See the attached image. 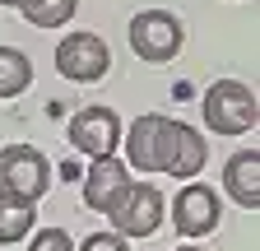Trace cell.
<instances>
[{
    "label": "cell",
    "instance_id": "cell-8",
    "mask_svg": "<svg viewBox=\"0 0 260 251\" xmlns=\"http://www.w3.org/2000/svg\"><path fill=\"white\" fill-rule=\"evenodd\" d=\"M125 191H130V168L116 159H98L93 168H88V177H84V205L88 209H98V214H116V205L125 200Z\"/></svg>",
    "mask_w": 260,
    "mask_h": 251
},
{
    "label": "cell",
    "instance_id": "cell-4",
    "mask_svg": "<svg viewBox=\"0 0 260 251\" xmlns=\"http://www.w3.org/2000/svg\"><path fill=\"white\" fill-rule=\"evenodd\" d=\"M186 33H181V19L168 10H144L130 19V51L149 66H168V60L181 51Z\"/></svg>",
    "mask_w": 260,
    "mask_h": 251
},
{
    "label": "cell",
    "instance_id": "cell-12",
    "mask_svg": "<svg viewBox=\"0 0 260 251\" xmlns=\"http://www.w3.org/2000/svg\"><path fill=\"white\" fill-rule=\"evenodd\" d=\"M32 79V60L14 47H0V103L5 98H19V93L28 88Z\"/></svg>",
    "mask_w": 260,
    "mask_h": 251
},
{
    "label": "cell",
    "instance_id": "cell-11",
    "mask_svg": "<svg viewBox=\"0 0 260 251\" xmlns=\"http://www.w3.org/2000/svg\"><path fill=\"white\" fill-rule=\"evenodd\" d=\"M28 228H38V209L14 200V196H0V246H14L28 237Z\"/></svg>",
    "mask_w": 260,
    "mask_h": 251
},
{
    "label": "cell",
    "instance_id": "cell-9",
    "mask_svg": "<svg viewBox=\"0 0 260 251\" xmlns=\"http://www.w3.org/2000/svg\"><path fill=\"white\" fill-rule=\"evenodd\" d=\"M172 224H177V233H186V237L214 233V228H218V196H214V186L190 181L186 191H177V200H172Z\"/></svg>",
    "mask_w": 260,
    "mask_h": 251
},
{
    "label": "cell",
    "instance_id": "cell-13",
    "mask_svg": "<svg viewBox=\"0 0 260 251\" xmlns=\"http://www.w3.org/2000/svg\"><path fill=\"white\" fill-rule=\"evenodd\" d=\"M79 10V0H28L23 5V19L32 28H60V23H70Z\"/></svg>",
    "mask_w": 260,
    "mask_h": 251
},
{
    "label": "cell",
    "instance_id": "cell-5",
    "mask_svg": "<svg viewBox=\"0 0 260 251\" xmlns=\"http://www.w3.org/2000/svg\"><path fill=\"white\" fill-rule=\"evenodd\" d=\"M112 66V51L98 33H65V42L56 47V70L75 84H98Z\"/></svg>",
    "mask_w": 260,
    "mask_h": 251
},
{
    "label": "cell",
    "instance_id": "cell-16",
    "mask_svg": "<svg viewBox=\"0 0 260 251\" xmlns=\"http://www.w3.org/2000/svg\"><path fill=\"white\" fill-rule=\"evenodd\" d=\"M0 5H19V10H23V5H28V0H0Z\"/></svg>",
    "mask_w": 260,
    "mask_h": 251
},
{
    "label": "cell",
    "instance_id": "cell-17",
    "mask_svg": "<svg viewBox=\"0 0 260 251\" xmlns=\"http://www.w3.org/2000/svg\"><path fill=\"white\" fill-rule=\"evenodd\" d=\"M181 251H200V246H181Z\"/></svg>",
    "mask_w": 260,
    "mask_h": 251
},
{
    "label": "cell",
    "instance_id": "cell-3",
    "mask_svg": "<svg viewBox=\"0 0 260 251\" xmlns=\"http://www.w3.org/2000/svg\"><path fill=\"white\" fill-rule=\"evenodd\" d=\"M205 121L214 135H242L260 121V103L242 79H218L205 93Z\"/></svg>",
    "mask_w": 260,
    "mask_h": 251
},
{
    "label": "cell",
    "instance_id": "cell-2",
    "mask_svg": "<svg viewBox=\"0 0 260 251\" xmlns=\"http://www.w3.org/2000/svg\"><path fill=\"white\" fill-rule=\"evenodd\" d=\"M51 186V163L32 144H5L0 149V196H14L23 205H38Z\"/></svg>",
    "mask_w": 260,
    "mask_h": 251
},
{
    "label": "cell",
    "instance_id": "cell-6",
    "mask_svg": "<svg viewBox=\"0 0 260 251\" xmlns=\"http://www.w3.org/2000/svg\"><path fill=\"white\" fill-rule=\"evenodd\" d=\"M158 224H162V191H158V186H149V181H130L125 200H121L116 214H112L116 237H153Z\"/></svg>",
    "mask_w": 260,
    "mask_h": 251
},
{
    "label": "cell",
    "instance_id": "cell-7",
    "mask_svg": "<svg viewBox=\"0 0 260 251\" xmlns=\"http://www.w3.org/2000/svg\"><path fill=\"white\" fill-rule=\"evenodd\" d=\"M70 144L88 159H112L121 144V116L112 107H84L79 116H70Z\"/></svg>",
    "mask_w": 260,
    "mask_h": 251
},
{
    "label": "cell",
    "instance_id": "cell-15",
    "mask_svg": "<svg viewBox=\"0 0 260 251\" xmlns=\"http://www.w3.org/2000/svg\"><path fill=\"white\" fill-rule=\"evenodd\" d=\"M79 251H125V237H116V233H93Z\"/></svg>",
    "mask_w": 260,
    "mask_h": 251
},
{
    "label": "cell",
    "instance_id": "cell-10",
    "mask_svg": "<svg viewBox=\"0 0 260 251\" xmlns=\"http://www.w3.org/2000/svg\"><path fill=\"white\" fill-rule=\"evenodd\" d=\"M223 191L251 214L260 209V153L255 149H242L223 163Z\"/></svg>",
    "mask_w": 260,
    "mask_h": 251
},
{
    "label": "cell",
    "instance_id": "cell-14",
    "mask_svg": "<svg viewBox=\"0 0 260 251\" xmlns=\"http://www.w3.org/2000/svg\"><path fill=\"white\" fill-rule=\"evenodd\" d=\"M28 251H75V242H70L65 228H38L32 242H28Z\"/></svg>",
    "mask_w": 260,
    "mask_h": 251
},
{
    "label": "cell",
    "instance_id": "cell-1",
    "mask_svg": "<svg viewBox=\"0 0 260 251\" xmlns=\"http://www.w3.org/2000/svg\"><path fill=\"white\" fill-rule=\"evenodd\" d=\"M205 159H209L205 135L186 121L149 112V116H135V125L125 131V163L140 172H168V177L190 181L205 168Z\"/></svg>",
    "mask_w": 260,
    "mask_h": 251
}]
</instances>
